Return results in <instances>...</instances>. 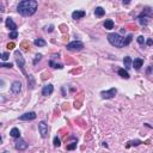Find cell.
Returning <instances> with one entry per match:
<instances>
[{
  "label": "cell",
  "mask_w": 153,
  "mask_h": 153,
  "mask_svg": "<svg viewBox=\"0 0 153 153\" xmlns=\"http://www.w3.org/2000/svg\"><path fill=\"white\" fill-rule=\"evenodd\" d=\"M37 7H38V3L36 0H23L18 4L17 6V11L18 13H21L22 16H32L34 13H36Z\"/></svg>",
  "instance_id": "1"
},
{
  "label": "cell",
  "mask_w": 153,
  "mask_h": 153,
  "mask_svg": "<svg viewBox=\"0 0 153 153\" xmlns=\"http://www.w3.org/2000/svg\"><path fill=\"white\" fill-rule=\"evenodd\" d=\"M125 40L126 38H123L122 36H120L119 34H115V32H111V34L108 35V41H109V43L112 44L114 47H117V48L126 47Z\"/></svg>",
  "instance_id": "2"
},
{
  "label": "cell",
  "mask_w": 153,
  "mask_h": 153,
  "mask_svg": "<svg viewBox=\"0 0 153 153\" xmlns=\"http://www.w3.org/2000/svg\"><path fill=\"white\" fill-rule=\"evenodd\" d=\"M66 48L68 50H72V52H79V50H81L84 48V43L80 41H73L71 43H68Z\"/></svg>",
  "instance_id": "3"
},
{
  "label": "cell",
  "mask_w": 153,
  "mask_h": 153,
  "mask_svg": "<svg viewBox=\"0 0 153 153\" xmlns=\"http://www.w3.org/2000/svg\"><path fill=\"white\" fill-rule=\"evenodd\" d=\"M14 55H16V61H17V65H18V67L22 70V72L25 74V71H24V65H25V60H24V57L22 56L21 52L19 50H16L14 52Z\"/></svg>",
  "instance_id": "4"
},
{
  "label": "cell",
  "mask_w": 153,
  "mask_h": 153,
  "mask_svg": "<svg viewBox=\"0 0 153 153\" xmlns=\"http://www.w3.org/2000/svg\"><path fill=\"white\" fill-rule=\"evenodd\" d=\"M116 93H117V90L115 87H112L108 91L101 92V96H102V98H104V99H110V98H114V97L116 96Z\"/></svg>",
  "instance_id": "5"
},
{
  "label": "cell",
  "mask_w": 153,
  "mask_h": 153,
  "mask_svg": "<svg viewBox=\"0 0 153 153\" xmlns=\"http://www.w3.org/2000/svg\"><path fill=\"white\" fill-rule=\"evenodd\" d=\"M38 130H40V134H41L42 137H47L48 130H49V128H48V125L44 121L40 122V123H38Z\"/></svg>",
  "instance_id": "6"
},
{
  "label": "cell",
  "mask_w": 153,
  "mask_h": 153,
  "mask_svg": "<svg viewBox=\"0 0 153 153\" xmlns=\"http://www.w3.org/2000/svg\"><path fill=\"white\" fill-rule=\"evenodd\" d=\"M35 119H36V112H34V111L25 112V114L19 116V120H21V121H32V120H35Z\"/></svg>",
  "instance_id": "7"
},
{
  "label": "cell",
  "mask_w": 153,
  "mask_h": 153,
  "mask_svg": "<svg viewBox=\"0 0 153 153\" xmlns=\"http://www.w3.org/2000/svg\"><path fill=\"white\" fill-rule=\"evenodd\" d=\"M14 146H16V148L19 151H23V150H26V148H28V144H26L23 139H21V137L17 139V141L14 142Z\"/></svg>",
  "instance_id": "8"
},
{
  "label": "cell",
  "mask_w": 153,
  "mask_h": 153,
  "mask_svg": "<svg viewBox=\"0 0 153 153\" xmlns=\"http://www.w3.org/2000/svg\"><path fill=\"white\" fill-rule=\"evenodd\" d=\"M11 91H12L14 95H18L22 91V84L21 81H13L12 86H11Z\"/></svg>",
  "instance_id": "9"
},
{
  "label": "cell",
  "mask_w": 153,
  "mask_h": 153,
  "mask_svg": "<svg viewBox=\"0 0 153 153\" xmlns=\"http://www.w3.org/2000/svg\"><path fill=\"white\" fill-rule=\"evenodd\" d=\"M53 91H54V86L52 84H48V85L43 86V88H42V95L43 96H50L53 93Z\"/></svg>",
  "instance_id": "10"
},
{
  "label": "cell",
  "mask_w": 153,
  "mask_h": 153,
  "mask_svg": "<svg viewBox=\"0 0 153 153\" xmlns=\"http://www.w3.org/2000/svg\"><path fill=\"white\" fill-rule=\"evenodd\" d=\"M6 26H7L8 29H11V30H12V31H17L16 29H17V25H16V23H14V22H13V19L12 18H10V17H8V18H6Z\"/></svg>",
  "instance_id": "11"
},
{
  "label": "cell",
  "mask_w": 153,
  "mask_h": 153,
  "mask_svg": "<svg viewBox=\"0 0 153 153\" xmlns=\"http://www.w3.org/2000/svg\"><path fill=\"white\" fill-rule=\"evenodd\" d=\"M144 65V60L140 59V57H137V59H134V61H133V67L135 68L136 71H139L141 67H142Z\"/></svg>",
  "instance_id": "12"
},
{
  "label": "cell",
  "mask_w": 153,
  "mask_h": 153,
  "mask_svg": "<svg viewBox=\"0 0 153 153\" xmlns=\"http://www.w3.org/2000/svg\"><path fill=\"white\" fill-rule=\"evenodd\" d=\"M86 12L85 11H74V12L72 13V18L73 19H80L83 18V17H85Z\"/></svg>",
  "instance_id": "13"
},
{
  "label": "cell",
  "mask_w": 153,
  "mask_h": 153,
  "mask_svg": "<svg viewBox=\"0 0 153 153\" xmlns=\"http://www.w3.org/2000/svg\"><path fill=\"white\" fill-rule=\"evenodd\" d=\"M123 65H125V70L126 71H128L130 67L133 66V61H132V59H130L129 56H126L125 59H123Z\"/></svg>",
  "instance_id": "14"
},
{
  "label": "cell",
  "mask_w": 153,
  "mask_h": 153,
  "mask_svg": "<svg viewBox=\"0 0 153 153\" xmlns=\"http://www.w3.org/2000/svg\"><path fill=\"white\" fill-rule=\"evenodd\" d=\"M104 14H105V10L103 7H101V6L96 7V10H95V16L99 18V17H103Z\"/></svg>",
  "instance_id": "15"
},
{
  "label": "cell",
  "mask_w": 153,
  "mask_h": 153,
  "mask_svg": "<svg viewBox=\"0 0 153 153\" xmlns=\"http://www.w3.org/2000/svg\"><path fill=\"white\" fill-rule=\"evenodd\" d=\"M10 135L12 137H14V139H19L21 137V132H19L18 128H12L10 132Z\"/></svg>",
  "instance_id": "16"
},
{
  "label": "cell",
  "mask_w": 153,
  "mask_h": 153,
  "mask_svg": "<svg viewBox=\"0 0 153 153\" xmlns=\"http://www.w3.org/2000/svg\"><path fill=\"white\" fill-rule=\"evenodd\" d=\"M104 28H105L106 30H111V29H114V21H111V19H106V21L104 22Z\"/></svg>",
  "instance_id": "17"
},
{
  "label": "cell",
  "mask_w": 153,
  "mask_h": 153,
  "mask_svg": "<svg viewBox=\"0 0 153 153\" xmlns=\"http://www.w3.org/2000/svg\"><path fill=\"white\" fill-rule=\"evenodd\" d=\"M119 75L120 77H122V78L125 79H129V73H128V71H126L125 68H121V70H119Z\"/></svg>",
  "instance_id": "18"
},
{
  "label": "cell",
  "mask_w": 153,
  "mask_h": 153,
  "mask_svg": "<svg viewBox=\"0 0 153 153\" xmlns=\"http://www.w3.org/2000/svg\"><path fill=\"white\" fill-rule=\"evenodd\" d=\"M34 43H35V46H37V47H44V46L47 44L43 38H36Z\"/></svg>",
  "instance_id": "19"
},
{
  "label": "cell",
  "mask_w": 153,
  "mask_h": 153,
  "mask_svg": "<svg viewBox=\"0 0 153 153\" xmlns=\"http://www.w3.org/2000/svg\"><path fill=\"white\" fill-rule=\"evenodd\" d=\"M49 65H50V67H53V68H59V70H61V68H63V67H62V65H60V63H56V62H54L53 60H50V61H49Z\"/></svg>",
  "instance_id": "20"
},
{
  "label": "cell",
  "mask_w": 153,
  "mask_h": 153,
  "mask_svg": "<svg viewBox=\"0 0 153 153\" xmlns=\"http://www.w3.org/2000/svg\"><path fill=\"white\" fill-rule=\"evenodd\" d=\"M141 141L140 140H133V141H129L127 145V147H130V146H137V145H140Z\"/></svg>",
  "instance_id": "21"
},
{
  "label": "cell",
  "mask_w": 153,
  "mask_h": 153,
  "mask_svg": "<svg viewBox=\"0 0 153 153\" xmlns=\"http://www.w3.org/2000/svg\"><path fill=\"white\" fill-rule=\"evenodd\" d=\"M28 85L30 86V88H34V79H32V75H29V79H28Z\"/></svg>",
  "instance_id": "22"
},
{
  "label": "cell",
  "mask_w": 153,
  "mask_h": 153,
  "mask_svg": "<svg viewBox=\"0 0 153 153\" xmlns=\"http://www.w3.org/2000/svg\"><path fill=\"white\" fill-rule=\"evenodd\" d=\"M54 146H55V147H60V146H61L60 139H59L57 136H55V137H54Z\"/></svg>",
  "instance_id": "23"
},
{
  "label": "cell",
  "mask_w": 153,
  "mask_h": 153,
  "mask_svg": "<svg viewBox=\"0 0 153 153\" xmlns=\"http://www.w3.org/2000/svg\"><path fill=\"white\" fill-rule=\"evenodd\" d=\"M132 38H133V36H132V35H128V36H127V38L125 40V46H128V44H129L130 42H132Z\"/></svg>",
  "instance_id": "24"
},
{
  "label": "cell",
  "mask_w": 153,
  "mask_h": 153,
  "mask_svg": "<svg viewBox=\"0 0 153 153\" xmlns=\"http://www.w3.org/2000/svg\"><path fill=\"white\" fill-rule=\"evenodd\" d=\"M8 56H10L8 53H3V54H1V60H3V61H6V60L8 59Z\"/></svg>",
  "instance_id": "25"
},
{
  "label": "cell",
  "mask_w": 153,
  "mask_h": 153,
  "mask_svg": "<svg viewBox=\"0 0 153 153\" xmlns=\"http://www.w3.org/2000/svg\"><path fill=\"white\" fill-rule=\"evenodd\" d=\"M77 147V142H72L71 145H67V150H74V148Z\"/></svg>",
  "instance_id": "26"
},
{
  "label": "cell",
  "mask_w": 153,
  "mask_h": 153,
  "mask_svg": "<svg viewBox=\"0 0 153 153\" xmlns=\"http://www.w3.org/2000/svg\"><path fill=\"white\" fill-rule=\"evenodd\" d=\"M18 37V32L17 31H12L10 34V38H17Z\"/></svg>",
  "instance_id": "27"
},
{
  "label": "cell",
  "mask_w": 153,
  "mask_h": 153,
  "mask_svg": "<svg viewBox=\"0 0 153 153\" xmlns=\"http://www.w3.org/2000/svg\"><path fill=\"white\" fill-rule=\"evenodd\" d=\"M137 43H139V44H144V43H145V38H144V36H139V37H137Z\"/></svg>",
  "instance_id": "28"
},
{
  "label": "cell",
  "mask_w": 153,
  "mask_h": 153,
  "mask_svg": "<svg viewBox=\"0 0 153 153\" xmlns=\"http://www.w3.org/2000/svg\"><path fill=\"white\" fill-rule=\"evenodd\" d=\"M12 66H13V63H1V67H5V68H11V67H12Z\"/></svg>",
  "instance_id": "29"
},
{
  "label": "cell",
  "mask_w": 153,
  "mask_h": 153,
  "mask_svg": "<svg viewBox=\"0 0 153 153\" xmlns=\"http://www.w3.org/2000/svg\"><path fill=\"white\" fill-rule=\"evenodd\" d=\"M13 48H14V43H13V42H11V43H8L7 44V49H13Z\"/></svg>",
  "instance_id": "30"
},
{
  "label": "cell",
  "mask_w": 153,
  "mask_h": 153,
  "mask_svg": "<svg viewBox=\"0 0 153 153\" xmlns=\"http://www.w3.org/2000/svg\"><path fill=\"white\" fill-rule=\"evenodd\" d=\"M41 57H42L41 54H37V55H36V59H35V61H34V63H36L37 61H40V60H41Z\"/></svg>",
  "instance_id": "31"
},
{
  "label": "cell",
  "mask_w": 153,
  "mask_h": 153,
  "mask_svg": "<svg viewBox=\"0 0 153 153\" xmlns=\"http://www.w3.org/2000/svg\"><path fill=\"white\" fill-rule=\"evenodd\" d=\"M146 44H147V46H152V44H153V40L152 38H148L147 42H146Z\"/></svg>",
  "instance_id": "32"
},
{
  "label": "cell",
  "mask_w": 153,
  "mask_h": 153,
  "mask_svg": "<svg viewBox=\"0 0 153 153\" xmlns=\"http://www.w3.org/2000/svg\"><path fill=\"white\" fill-rule=\"evenodd\" d=\"M140 23L142 24V25H146V24H147V21H146V18H140Z\"/></svg>",
  "instance_id": "33"
}]
</instances>
